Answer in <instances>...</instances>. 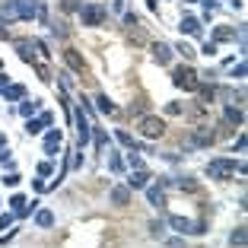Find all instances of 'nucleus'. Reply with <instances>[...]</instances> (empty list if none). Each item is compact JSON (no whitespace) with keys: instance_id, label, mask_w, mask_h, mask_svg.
<instances>
[{"instance_id":"1","label":"nucleus","mask_w":248,"mask_h":248,"mask_svg":"<svg viewBox=\"0 0 248 248\" xmlns=\"http://www.w3.org/2000/svg\"><path fill=\"white\" fill-rule=\"evenodd\" d=\"M213 143H217V131L210 124H197L194 131L188 134V140H185V150H207Z\"/></svg>"},{"instance_id":"2","label":"nucleus","mask_w":248,"mask_h":248,"mask_svg":"<svg viewBox=\"0 0 248 248\" xmlns=\"http://www.w3.org/2000/svg\"><path fill=\"white\" fill-rule=\"evenodd\" d=\"M172 83H175L178 89H185V93H194L197 83H201V73H197L191 64H178L175 70H172Z\"/></svg>"},{"instance_id":"3","label":"nucleus","mask_w":248,"mask_h":248,"mask_svg":"<svg viewBox=\"0 0 248 248\" xmlns=\"http://www.w3.org/2000/svg\"><path fill=\"white\" fill-rule=\"evenodd\" d=\"M70 115H73V121H77V153H83V150L89 146V137H93V124H89L83 105H80V108H73Z\"/></svg>"},{"instance_id":"4","label":"nucleus","mask_w":248,"mask_h":248,"mask_svg":"<svg viewBox=\"0 0 248 248\" xmlns=\"http://www.w3.org/2000/svg\"><path fill=\"white\" fill-rule=\"evenodd\" d=\"M105 19H108V7H102V3H83L80 7V22L89 26V29L102 26Z\"/></svg>"},{"instance_id":"5","label":"nucleus","mask_w":248,"mask_h":248,"mask_svg":"<svg viewBox=\"0 0 248 248\" xmlns=\"http://www.w3.org/2000/svg\"><path fill=\"white\" fill-rule=\"evenodd\" d=\"M207 178H217V182H229L235 175V159H210L207 162Z\"/></svg>"},{"instance_id":"6","label":"nucleus","mask_w":248,"mask_h":248,"mask_svg":"<svg viewBox=\"0 0 248 248\" xmlns=\"http://www.w3.org/2000/svg\"><path fill=\"white\" fill-rule=\"evenodd\" d=\"M137 131H140V137H143V140H159L162 134H166V121L156 118V115H143Z\"/></svg>"},{"instance_id":"7","label":"nucleus","mask_w":248,"mask_h":248,"mask_svg":"<svg viewBox=\"0 0 248 248\" xmlns=\"http://www.w3.org/2000/svg\"><path fill=\"white\" fill-rule=\"evenodd\" d=\"M150 54H153V61L159 67H169L175 51H172V45H169V42H153V45H150Z\"/></svg>"},{"instance_id":"8","label":"nucleus","mask_w":248,"mask_h":248,"mask_svg":"<svg viewBox=\"0 0 248 248\" xmlns=\"http://www.w3.org/2000/svg\"><path fill=\"white\" fill-rule=\"evenodd\" d=\"M13 7L19 19H35L38 10H42V0H13Z\"/></svg>"},{"instance_id":"9","label":"nucleus","mask_w":248,"mask_h":248,"mask_svg":"<svg viewBox=\"0 0 248 248\" xmlns=\"http://www.w3.org/2000/svg\"><path fill=\"white\" fill-rule=\"evenodd\" d=\"M54 124V115L51 111H42L38 118H26V134H42L45 127H51Z\"/></svg>"},{"instance_id":"10","label":"nucleus","mask_w":248,"mask_h":248,"mask_svg":"<svg viewBox=\"0 0 248 248\" xmlns=\"http://www.w3.org/2000/svg\"><path fill=\"white\" fill-rule=\"evenodd\" d=\"M150 172H146V169H131V175H127V188L131 191H143L146 185H150Z\"/></svg>"},{"instance_id":"11","label":"nucleus","mask_w":248,"mask_h":248,"mask_svg":"<svg viewBox=\"0 0 248 248\" xmlns=\"http://www.w3.org/2000/svg\"><path fill=\"white\" fill-rule=\"evenodd\" d=\"M178 29H182V35H194V38H201V32H204V22L197 19V16H182Z\"/></svg>"},{"instance_id":"12","label":"nucleus","mask_w":248,"mask_h":248,"mask_svg":"<svg viewBox=\"0 0 248 248\" xmlns=\"http://www.w3.org/2000/svg\"><path fill=\"white\" fill-rule=\"evenodd\" d=\"M61 143H64V137H61V131L58 127H51V131L45 134V156H58V150H61Z\"/></svg>"},{"instance_id":"13","label":"nucleus","mask_w":248,"mask_h":248,"mask_svg":"<svg viewBox=\"0 0 248 248\" xmlns=\"http://www.w3.org/2000/svg\"><path fill=\"white\" fill-rule=\"evenodd\" d=\"M131 194H134V191L127 188V185H115V188L108 191V201L115 207H127V204H131Z\"/></svg>"},{"instance_id":"14","label":"nucleus","mask_w":248,"mask_h":248,"mask_svg":"<svg viewBox=\"0 0 248 248\" xmlns=\"http://www.w3.org/2000/svg\"><path fill=\"white\" fill-rule=\"evenodd\" d=\"M64 64H67V70H70V73H83V70H86L83 54H77L73 48H67V51H64Z\"/></svg>"},{"instance_id":"15","label":"nucleus","mask_w":248,"mask_h":248,"mask_svg":"<svg viewBox=\"0 0 248 248\" xmlns=\"http://www.w3.org/2000/svg\"><path fill=\"white\" fill-rule=\"evenodd\" d=\"M146 201H150V207H156V210H162L166 207V191L159 188V185H146Z\"/></svg>"},{"instance_id":"16","label":"nucleus","mask_w":248,"mask_h":248,"mask_svg":"<svg viewBox=\"0 0 248 248\" xmlns=\"http://www.w3.org/2000/svg\"><path fill=\"white\" fill-rule=\"evenodd\" d=\"M16 54H19V61H26V64H38L35 61V51H32V42L29 38H16Z\"/></svg>"},{"instance_id":"17","label":"nucleus","mask_w":248,"mask_h":248,"mask_svg":"<svg viewBox=\"0 0 248 248\" xmlns=\"http://www.w3.org/2000/svg\"><path fill=\"white\" fill-rule=\"evenodd\" d=\"M223 121L232 124V127H242V124H245V111H242L239 105H226V108H223Z\"/></svg>"},{"instance_id":"18","label":"nucleus","mask_w":248,"mask_h":248,"mask_svg":"<svg viewBox=\"0 0 248 248\" xmlns=\"http://www.w3.org/2000/svg\"><path fill=\"white\" fill-rule=\"evenodd\" d=\"M166 226H172L178 235H191V219L188 217H175L172 213V217H166Z\"/></svg>"},{"instance_id":"19","label":"nucleus","mask_w":248,"mask_h":248,"mask_svg":"<svg viewBox=\"0 0 248 248\" xmlns=\"http://www.w3.org/2000/svg\"><path fill=\"white\" fill-rule=\"evenodd\" d=\"M194 93H197V102H201V105H210L213 99H217V89H213V83H204V80L197 83Z\"/></svg>"},{"instance_id":"20","label":"nucleus","mask_w":248,"mask_h":248,"mask_svg":"<svg viewBox=\"0 0 248 248\" xmlns=\"http://www.w3.org/2000/svg\"><path fill=\"white\" fill-rule=\"evenodd\" d=\"M3 102H19V99H26V86H19V83H10L7 89H3Z\"/></svg>"},{"instance_id":"21","label":"nucleus","mask_w":248,"mask_h":248,"mask_svg":"<svg viewBox=\"0 0 248 248\" xmlns=\"http://www.w3.org/2000/svg\"><path fill=\"white\" fill-rule=\"evenodd\" d=\"M93 102H95V108L102 111V115H115V111H118V105L111 102V99H108V95H105V93H99V95H95V99H93Z\"/></svg>"},{"instance_id":"22","label":"nucleus","mask_w":248,"mask_h":248,"mask_svg":"<svg viewBox=\"0 0 248 248\" xmlns=\"http://www.w3.org/2000/svg\"><path fill=\"white\" fill-rule=\"evenodd\" d=\"M35 111H42V102H38V99H19V115L22 118H32Z\"/></svg>"},{"instance_id":"23","label":"nucleus","mask_w":248,"mask_h":248,"mask_svg":"<svg viewBox=\"0 0 248 248\" xmlns=\"http://www.w3.org/2000/svg\"><path fill=\"white\" fill-rule=\"evenodd\" d=\"M210 42H235V29H229V26H217V29H213V38Z\"/></svg>"},{"instance_id":"24","label":"nucleus","mask_w":248,"mask_h":248,"mask_svg":"<svg viewBox=\"0 0 248 248\" xmlns=\"http://www.w3.org/2000/svg\"><path fill=\"white\" fill-rule=\"evenodd\" d=\"M35 226L38 229H51L54 226V213L51 210H38L35 213Z\"/></svg>"},{"instance_id":"25","label":"nucleus","mask_w":248,"mask_h":248,"mask_svg":"<svg viewBox=\"0 0 248 248\" xmlns=\"http://www.w3.org/2000/svg\"><path fill=\"white\" fill-rule=\"evenodd\" d=\"M248 242V232H245V226H235L232 232H229V245H235V248H242Z\"/></svg>"},{"instance_id":"26","label":"nucleus","mask_w":248,"mask_h":248,"mask_svg":"<svg viewBox=\"0 0 248 248\" xmlns=\"http://www.w3.org/2000/svg\"><path fill=\"white\" fill-rule=\"evenodd\" d=\"M172 51H178V54H182V58H185V61H188V64H191V61H194V58H197V48H191V45H188V42H178V45H175V48H172Z\"/></svg>"},{"instance_id":"27","label":"nucleus","mask_w":248,"mask_h":248,"mask_svg":"<svg viewBox=\"0 0 248 248\" xmlns=\"http://www.w3.org/2000/svg\"><path fill=\"white\" fill-rule=\"evenodd\" d=\"M93 137H95V150H99V153H102L105 146H108V134H105L102 127H93Z\"/></svg>"},{"instance_id":"28","label":"nucleus","mask_w":248,"mask_h":248,"mask_svg":"<svg viewBox=\"0 0 248 248\" xmlns=\"http://www.w3.org/2000/svg\"><path fill=\"white\" fill-rule=\"evenodd\" d=\"M172 185H178L182 191H197V182L191 175H182V178H172Z\"/></svg>"},{"instance_id":"29","label":"nucleus","mask_w":248,"mask_h":248,"mask_svg":"<svg viewBox=\"0 0 248 248\" xmlns=\"http://www.w3.org/2000/svg\"><path fill=\"white\" fill-rule=\"evenodd\" d=\"M108 169L115 172V175H121V172H124V159H121L118 153H111V156H108Z\"/></svg>"},{"instance_id":"30","label":"nucleus","mask_w":248,"mask_h":248,"mask_svg":"<svg viewBox=\"0 0 248 248\" xmlns=\"http://www.w3.org/2000/svg\"><path fill=\"white\" fill-rule=\"evenodd\" d=\"M245 73H248V64H245V61H239V64L229 70V77H232V80H245Z\"/></svg>"},{"instance_id":"31","label":"nucleus","mask_w":248,"mask_h":248,"mask_svg":"<svg viewBox=\"0 0 248 248\" xmlns=\"http://www.w3.org/2000/svg\"><path fill=\"white\" fill-rule=\"evenodd\" d=\"M0 182L7 185V188H16V185L22 182V175H19V172H3V178H0Z\"/></svg>"},{"instance_id":"32","label":"nucleus","mask_w":248,"mask_h":248,"mask_svg":"<svg viewBox=\"0 0 248 248\" xmlns=\"http://www.w3.org/2000/svg\"><path fill=\"white\" fill-rule=\"evenodd\" d=\"M0 166H3V169H10V172L16 169V162H13V156H10V150H0Z\"/></svg>"},{"instance_id":"33","label":"nucleus","mask_w":248,"mask_h":248,"mask_svg":"<svg viewBox=\"0 0 248 248\" xmlns=\"http://www.w3.org/2000/svg\"><path fill=\"white\" fill-rule=\"evenodd\" d=\"M61 7H64L67 13H80V7H83V0H61Z\"/></svg>"},{"instance_id":"34","label":"nucleus","mask_w":248,"mask_h":248,"mask_svg":"<svg viewBox=\"0 0 248 248\" xmlns=\"http://www.w3.org/2000/svg\"><path fill=\"white\" fill-rule=\"evenodd\" d=\"M127 166L131 169H143V159L137 156V150H127Z\"/></svg>"},{"instance_id":"35","label":"nucleus","mask_w":248,"mask_h":248,"mask_svg":"<svg viewBox=\"0 0 248 248\" xmlns=\"http://www.w3.org/2000/svg\"><path fill=\"white\" fill-rule=\"evenodd\" d=\"M32 48H35L42 58H51V51H48V42H42V38H35V42H32Z\"/></svg>"},{"instance_id":"36","label":"nucleus","mask_w":248,"mask_h":248,"mask_svg":"<svg viewBox=\"0 0 248 248\" xmlns=\"http://www.w3.org/2000/svg\"><path fill=\"white\" fill-rule=\"evenodd\" d=\"M32 67L38 70V80H42V83H51V70H48L45 64H32Z\"/></svg>"},{"instance_id":"37","label":"nucleus","mask_w":248,"mask_h":248,"mask_svg":"<svg viewBox=\"0 0 248 248\" xmlns=\"http://www.w3.org/2000/svg\"><path fill=\"white\" fill-rule=\"evenodd\" d=\"M166 232V219H153L150 223V235H162Z\"/></svg>"},{"instance_id":"38","label":"nucleus","mask_w":248,"mask_h":248,"mask_svg":"<svg viewBox=\"0 0 248 248\" xmlns=\"http://www.w3.org/2000/svg\"><path fill=\"white\" fill-rule=\"evenodd\" d=\"M38 175H42V178L54 175V166H51V162H48V159H45V162H38Z\"/></svg>"},{"instance_id":"39","label":"nucleus","mask_w":248,"mask_h":248,"mask_svg":"<svg viewBox=\"0 0 248 248\" xmlns=\"http://www.w3.org/2000/svg\"><path fill=\"white\" fill-rule=\"evenodd\" d=\"M13 219H16L13 210H10V213H0V229H10V226H13Z\"/></svg>"},{"instance_id":"40","label":"nucleus","mask_w":248,"mask_h":248,"mask_svg":"<svg viewBox=\"0 0 248 248\" xmlns=\"http://www.w3.org/2000/svg\"><path fill=\"white\" fill-rule=\"evenodd\" d=\"M73 86V73L70 70H61V89H70Z\"/></svg>"},{"instance_id":"41","label":"nucleus","mask_w":248,"mask_h":248,"mask_svg":"<svg viewBox=\"0 0 248 248\" xmlns=\"http://www.w3.org/2000/svg\"><path fill=\"white\" fill-rule=\"evenodd\" d=\"M127 111H131V115H140V118H143V115H146V105H143V102H131V105H127Z\"/></svg>"},{"instance_id":"42","label":"nucleus","mask_w":248,"mask_h":248,"mask_svg":"<svg viewBox=\"0 0 248 248\" xmlns=\"http://www.w3.org/2000/svg\"><path fill=\"white\" fill-rule=\"evenodd\" d=\"M245 143H248V140H245V134H239V140L232 143V150H229V153H245Z\"/></svg>"},{"instance_id":"43","label":"nucleus","mask_w":248,"mask_h":248,"mask_svg":"<svg viewBox=\"0 0 248 248\" xmlns=\"http://www.w3.org/2000/svg\"><path fill=\"white\" fill-rule=\"evenodd\" d=\"M204 232H207V223H204V219L191 223V235H204Z\"/></svg>"},{"instance_id":"44","label":"nucleus","mask_w":248,"mask_h":248,"mask_svg":"<svg viewBox=\"0 0 248 248\" xmlns=\"http://www.w3.org/2000/svg\"><path fill=\"white\" fill-rule=\"evenodd\" d=\"M182 111H185L182 102H169V105H166V115H182Z\"/></svg>"},{"instance_id":"45","label":"nucleus","mask_w":248,"mask_h":248,"mask_svg":"<svg viewBox=\"0 0 248 248\" xmlns=\"http://www.w3.org/2000/svg\"><path fill=\"white\" fill-rule=\"evenodd\" d=\"M51 32L58 38H67V26H64V22H51Z\"/></svg>"},{"instance_id":"46","label":"nucleus","mask_w":248,"mask_h":248,"mask_svg":"<svg viewBox=\"0 0 248 248\" xmlns=\"http://www.w3.org/2000/svg\"><path fill=\"white\" fill-rule=\"evenodd\" d=\"M201 54H207V58H213V54H217V42H204V48H201Z\"/></svg>"},{"instance_id":"47","label":"nucleus","mask_w":248,"mask_h":248,"mask_svg":"<svg viewBox=\"0 0 248 248\" xmlns=\"http://www.w3.org/2000/svg\"><path fill=\"white\" fill-rule=\"evenodd\" d=\"M124 26H127V29H131V26H140L137 13H124Z\"/></svg>"},{"instance_id":"48","label":"nucleus","mask_w":248,"mask_h":248,"mask_svg":"<svg viewBox=\"0 0 248 248\" xmlns=\"http://www.w3.org/2000/svg\"><path fill=\"white\" fill-rule=\"evenodd\" d=\"M32 188H35V191H38V194H42V191H45V188H48V185H45V182H42V178H35V182H32Z\"/></svg>"},{"instance_id":"49","label":"nucleus","mask_w":248,"mask_h":248,"mask_svg":"<svg viewBox=\"0 0 248 248\" xmlns=\"http://www.w3.org/2000/svg\"><path fill=\"white\" fill-rule=\"evenodd\" d=\"M7 86H10V77H7V73H0V93H3Z\"/></svg>"},{"instance_id":"50","label":"nucleus","mask_w":248,"mask_h":248,"mask_svg":"<svg viewBox=\"0 0 248 248\" xmlns=\"http://www.w3.org/2000/svg\"><path fill=\"white\" fill-rule=\"evenodd\" d=\"M0 42H10V32H7V26L0 22Z\"/></svg>"},{"instance_id":"51","label":"nucleus","mask_w":248,"mask_h":248,"mask_svg":"<svg viewBox=\"0 0 248 248\" xmlns=\"http://www.w3.org/2000/svg\"><path fill=\"white\" fill-rule=\"evenodd\" d=\"M201 3L207 7V13H213V10H217V0H201Z\"/></svg>"},{"instance_id":"52","label":"nucleus","mask_w":248,"mask_h":248,"mask_svg":"<svg viewBox=\"0 0 248 248\" xmlns=\"http://www.w3.org/2000/svg\"><path fill=\"white\" fill-rule=\"evenodd\" d=\"M146 7H150V13H156V10H159V3H156V0H146Z\"/></svg>"},{"instance_id":"53","label":"nucleus","mask_w":248,"mask_h":248,"mask_svg":"<svg viewBox=\"0 0 248 248\" xmlns=\"http://www.w3.org/2000/svg\"><path fill=\"white\" fill-rule=\"evenodd\" d=\"M0 150H7V134H0Z\"/></svg>"},{"instance_id":"54","label":"nucleus","mask_w":248,"mask_h":248,"mask_svg":"<svg viewBox=\"0 0 248 248\" xmlns=\"http://www.w3.org/2000/svg\"><path fill=\"white\" fill-rule=\"evenodd\" d=\"M185 3H197V0H185Z\"/></svg>"},{"instance_id":"55","label":"nucleus","mask_w":248,"mask_h":248,"mask_svg":"<svg viewBox=\"0 0 248 248\" xmlns=\"http://www.w3.org/2000/svg\"><path fill=\"white\" fill-rule=\"evenodd\" d=\"M0 207H3V201H0Z\"/></svg>"}]
</instances>
